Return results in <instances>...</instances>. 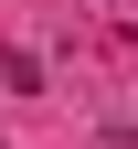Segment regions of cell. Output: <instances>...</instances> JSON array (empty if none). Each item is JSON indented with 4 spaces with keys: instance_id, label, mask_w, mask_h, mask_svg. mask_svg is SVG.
<instances>
[]
</instances>
